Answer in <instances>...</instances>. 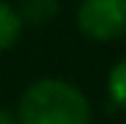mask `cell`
<instances>
[{
    "instance_id": "5",
    "label": "cell",
    "mask_w": 126,
    "mask_h": 124,
    "mask_svg": "<svg viewBox=\"0 0 126 124\" xmlns=\"http://www.w3.org/2000/svg\"><path fill=\"white\" fill-rule=\"evenodd\" d=\"M107 96H109V104L118 107V110H126V56L109 71V79H107Z\"/></svg>"
},
{
    "instance_id": "2",
    "label": "cell",
    "mask_w": 126,
    "mask_h": 124,
    "mask_svg": "<svg viewBox=\"0 0 126 124\" xmlns=\"http://www.w3.org/2000/svg\"><path fill=\"white\" fill-rule=\"evenodd\" d=\"M76 25L87 40L112 42L126 34V0H81Z\"/></svg>"
},
{
    "instance_id": "6",
    "label": "cell",
    "mask_w": 126,
    "mask_h": 124,
    "mask_svg": "<svg viewBox=\"0 0 126 124\" xmlns=\"http://www.w3.org/2000/svg\"><path fill=\"white\" fill-rule=\"evenodd\" d=\"M0 124H17V119H14L6 107H0Z\"/></svg>"
},
{
    "instance_id": "3",
    "label": "cell",
    "mask_w": 126,
    "mask_h": 124,
    "mask_svg": "<svg viewBox=\"0 0 126 124\" xmlns=\"http://www.w3.org/2000/svg\"><path fill=\"white\" fill-rule=\"evenodd\" d=\"M20 20H23V25H45L50 20L59 14V0H23L20 3Z\"/></svg>"
},
{
    "instance_id": "4",
    "label": "cell",
    "mask_w": 126,
    "mask_h": 124,
    "mask_svg": "<svg viewBox=\"0 0 126 124\" xmlns=\"http://www.w3.org/2000/svg\"><path fill=\"white\" fill-rule=\"evenodd\" d=\"M20 34H23V20H20L17 9L0 0V51H9L11 45H17Z\"/></svg>"
},
{
    "instance_id": "1",
    "label": "cell",
    "mask_w": 126,
    "mask_h": 124,
    "mask_svg": "<svg viewBox=\"0 0 126 124\" xmlns=\"http://www.w3.org/2000/svg\"><path fill=\"white\" fill-rule=\"evenodd\" d=\"M87 96L64 79H36L25 87L17 104V124H90Z\"/></svg>"
}]
</instances>
